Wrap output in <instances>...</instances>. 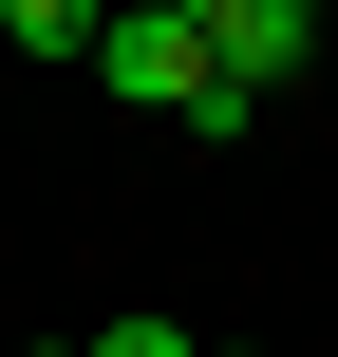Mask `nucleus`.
<instances>
[{"label": "nucleus", "instance_id": "f03ea898", "mask_svg": "<svg viewBox=\"0 0 338 357\" xmlns=\"http://www.w3.org/2000/svg\"><path fill=\"white\" fill-rule=\"evenodd\" d=\"M94 75H113L132 113H207V0H113Z\"/></svg>", "mask_w": 338, "mask_h": 357}, {"label": "nucleus", "instance_id": "423d86ee", "mask_svg": "<svg viewBox=\"0 0 338 357\" xmlns=\"http://www.w3.org/2000/svg\"><path fill=\"white\" fill-rule=\"evenodd\" d=\"M207 357H245V339H207Z\"/></svg>", "mask_w": 338, "mask_h": 357}, {"label": "nucleus", "instance_id": "20e7f679", "mask_svg": "<svg viewBox=\"0 0 338 357\" xmlns=\"http://www.w3.org/2000/svg\"><path fill=\"white\" fill-rule=\"evenodd\" d=\"M94 357H207V339H188V320H113Z\"/></svg>", "mask_w": 338, "mask_h": 357}, {"label": "nucleus", "instance_id": "f257e3e1", "mask_svg": "<svg viewBox=\"0 0 338 357\" xmlns=\"http://www.w3.org/2000/svg\"><path fill=\"white\" fill-rule=\"evenodd\" d=\"M301 56H320V0H207V132H245Z\"/></svg>", "mask_w": 338, "mask_h": 357}, {"label": "nucleus", "instance_id": "7ed1b4c3", "mask_svg": "<svg viewBox=\"0 0 338 357\" xmlns=\"http://www.w3.org/2000/svg\"><path fill=\"white\" fill-rule=\"evenodd\" d=\"M0 38H19V56H94L113 19H94V0H0Z\"/></svg>", "mask_w": 338, "mask_h": 357}, {"label": "nucleus", "instance_id": "39448f33", "mask_svg": "<svg viewBox=\"0 0 338 357\" xmlns=\"http://www.w3.org/2000/svg\"><path fill=\"white\" fill-rule=\"evenodd\" d=\"M38 357H94V339H38Z\"/></svg>", "mask_w": 338, "mask_h": 357}]
</instances>
